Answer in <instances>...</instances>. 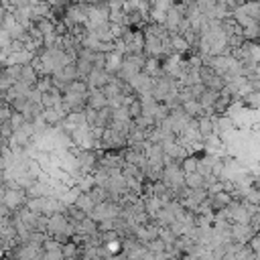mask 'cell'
Returning a JSON list of instances; mask_svg holds the SVG:
<instances>
[{
	"label": "cell",
	"instance_id": "cell-7",
	"mask_svg": "<svg viewBox=\"0 0 260 260\" xmlns=\"http://www.w3.org/2000/svg\"><path fill=\"white\" fill-rule=\"evenodd\" d=\"M43 120L49 124V126H59L65 116H67V108L65 106H57V108H43Z\"/></svg>",
	"mask_w": 260,
	"mask_h": 260
},
{
	"label": "cell",
	"instance_id": "cell-1",
	"mask_svg": "<svg viewBox=\"0 0 260 260\" xmlns=\"http://www.w3.org/2000/svg\"><path fill=\"white\" fill-rule=\"evenodd\" d=\"M144 59L146 55L144 53H126L122 57V63H120V69H118V77L128 81L132 75H136L138 71H142V65H144Z\"/></svg>",
	"mask_w": 260,
	"mask_h": 260
},
{
	"label": "cell",
	"instance_id": "cell-34",
	"mask_svg": "<svg viewBox=\"0 0 260 260\" xmlns=\"http://www.w3.org/2000/svg\"><path fill=\"white\" fill-rule=\"evenodd\" d=\"M77 2H89V0H77Z\"/></svg>",
	"mask_w": 260,
	"mask_h": 260
},
{
	"label": "cell",
	"instance_id": "cell-2",
	"mask_svg": "<svg viewBox=\"0 0 260 260\" xmlns=\"http://www.w3.org/2000/svg\"><path fill=\"white\" fill-rule=\"evenodd\" d=\"M160 181L169 187V189H179L181 185H185V171L181 167V160H169L162 167V175Z\"/></svg>",
	"mask_w": 260,
	"mask_h": 260
},
{
	"label": "cell",
	"instance_id": "cell-36",
	"mask_svg": "<svg viewBox=\"0 0 260 260\" xmlns=\"http://www.w3.org/2000/svg\"><path fill=\"white\" fill-rule=\"evenodd\" d=\"M0 124H2V120H0Z\"/></svg>",
	"mask_w": 260,
	"mask_h": 260
},
{
	"label": "cell",
	"instance_id": "cell-22",
	"mask_svg": "<svg viewBox=\"0 0 260 260\" xmlns=\"http://www.w3.org/2000/svg\"><path fill=\"white\" fill-rule=\"evenodd\" d=\"M203 181H205V175H201L199 171H193V173H185V185L189 189H197V187H203Z\"/></svg>",
	"mask_w": 260,
	"mask_h": 260
},
{
	"label": "cell",
	"instance_id": "cell-24",
	"mask_svg": "<svg viewBox=\"0 0 260 260\" xmlns=\"http://www.w3.org/2000/svg\"><path fill=\"white\" fill-rule=\"evenodd\" d=\"M203 85L205 87H209V89H215V91H221L223 89V85H225V79H223V75H219V73H213L207 81H203Z\"/></svg>",
	"mask_w": 260,
	"mask_h": 260
},
{
	"label": "cell",
	"instance_id": "cell-17",
	"mask_svg": "<svg viewBox=\"0 0 260 260\" xmlns=\"http://www.w3.org/2000/svg\"><path fill=\"white\" fill-rule=\"evenodd\" d=\"M171 45H173L175 53H179V55H185V53L191 51V45L185 41V37L183 35H177V32H171Z\"/></svg>",
	"mask_w": 260,
	"mask_h": 260
},
{
	"label": "cell",
	"instance_id": "cell-27",
	"mask_svg": "<svg viewBox=\"0 0 260 260\" xmlns=\"http://www.w3.org/2000/svg\"><path fill=\"white\" fill-rule=\"evenodd\" d=\"M230 102H232V98H230V95L219 93V95H217V100H215V104H213V114H225V110H228Z\"/></svg>",
	"mask_w": 260,
	"mask_h": 260
},
{
	"label": "cell",
	"instance_id": "cell-4",
	"mask_svg": "<svg viewBox=\"0 0 260 260\" xmlns=\"http://www.w3.org/2000/svg\"><path fill=\"white\" fill-rule=\"evenodd\" d=\"M189 120H191V118L183 112V108H175V110H171L169 116H167V122H169L171 130L175 132V136H179V134L183 132V128L189 124Z\"/></svg>",
	"mask_w": 260,
	"mask_h": 260
},
{
	"label": "cell",
	"instance_id": "cell-9",
	"mask_svg": "<svg viewBox=\"0 0 260 260\" xmlns=\"http://www.w3.org/2000/svg\"><path fill=\"white\" fill-rule=\"evenodd\" d=\"M254 228L250 223H232V240L234 242H242L248 244V240L254 236Z\"/></svg>",
	"mask_w": 260,
	"mask_h": 260
},
{
	"label": "cell",
	"instance_id": "cell-26",
	"mask_svg": "<svg viewBox=\"0 0 260 260\" xmlns=\"http://www.w3.org/2000/svg\"><path fill=\"white\" fill-rule=\"evenodd\" d=\"M165 18H167V10L156 8V6H150V8H148V22L165 24Z\"/></svg>",
	"mask_w": 260,
	"mask_h": 260
},
{
	"label": "cell",
	"instance_id": "cell-28",
	"mask_svg": "<svg viewBox=\"0 0 260 260\" xmlns=\"http://www.w3.org/2000/svg\"><path fill=\"white\" fill-rule=\"evenodd\" d=\"M197 160H199L197 154H187V156L181 160L183 171H185V173H193V171H197Z\"/></svg>",
	"mask_w": 260,
	"mask_h": 260
},
{
	"label": "cell",
	"instance_id": "cell-16",
	"mask_svg": "<svg viewBox=\"0 0 260 260\" xmlns=\"http://www.w3.org/2000/svg\"><path fill=\"white\" fill-rule=\"evenodd\" d=\"M18 79L26 81L28 85H35V81L39 79V71L35 69V65H32V63H24V65H20V73H18Z\"/></svg>",
	"mask_w": 260,
	"mask_h": 260
},
{
	"label": "cell",
	"instance_id": "cell-3",
	"mask_svg": "<svg viewBox=\"0 0 260 260\" xmlns=\"http://www.w3.org/2000/svg\"><path fill=\"white\" fill-rule=\"evenodd\" d=\"M2 201H4V205H6L10 211H16V209H20V207L26 205L28 195H26V191L20 189V187H6V189H4V195H2Z\"/></svg>",
	"mask_w": 260,
	"mask_h": 260
},
{
	"label": "cell",
	"instance_id": "cell-21",
	"mask_svg": "<svg viewBox=\"0 0 260 260\" xmlns=\"http://www.w3.org/2000/svg\"><path fill=\"white\" fill-rule=\"evenodd\" d=\"M242 6L254 22H260V0H246V2H242Z\"/></svg>",
	"mask_w": 260,
	"mask_h": 260
},
{
	"label": "cell",
	"instance_id": "cell-14",
	"mask_svg": "<svg viewBox=\"0 0 260 260\" xmlns=\"http://www.w3.org/2000/svg\"><path fill=\"white\" fill-rule=\"evenodd\" d=\"M181 108H183V112H185L189 118H199V116H203V114H205V108L199 104V100H197V98L185 100V102L181 104Z\"/></svg>",
	"mask_w": 260,
	"mask_h": 260
},
{
	"label": "cell",
	"instance_id": "cell-35",
	"mask_svg": "<svg viewBox=\"0 0 260 260\" xmlns=\"http://www.w3.org/2000/svg\"><path fill=\"white\" fill-rule=\"evenodd\" d=\"M242 2H246V0H242Z\"/></svg>",
	"mask_w": 260,
	"mask_h": 260
},
{
	"label": "cell",
	"instance_id": "cell-33",
	"mask_svg": "<svg viewBox=\"0 0 260 260\" xmlns=\"http://www.w3.org/2000/svg\"><path fill=\"white\" fill-rule=\"evenodd\" d=\"M177 0H150V6H156V8H162V10H169Z\"/></svg>",
	"mask_w": 260,
	"mask_h": 260
},
{
	"label": "cell",
	"instance_id": "cell-30",
	"mask_svg": "<svg viewBox=\"0 0 260 260\" xmlns=\"http://www.w3.org/2000/svg\"><path fill=\"white\" fill-rule=\"evenodd\" d=\"M35 87L41 91V93H45V91H49L51 87H53V81H51V75H39V79L35 81Z\"/></svg>",
	"mask_w": 260,
	"mask_h": 260
},
{
	"label": "cell",
	"instance_id": "cell-6",
	"mask_svg": "<svg viewBox=\"0 0 260 260\" xmlns=\"http://www.w3.org/2000/svg\"><path fill=\"white\" fill-rule=\"evenodd\" d=\"M110 77H112V73H108L104 67H95V65H93V69L89 71V75L85 77V81H87V87H89V89H93V87L102 89V87L110 81Z\"/></svg>",
	"mask_w": 260,
	"mask_h": 260
},
{
	"label": "cell",
	"instance_id": "cell-23",
	"mask_svg": "<svg viewBox=\"0 0 260 260\" xmlns=\"http://www.w3.org/2000/svg\"><path fill=\"white\" fill-rule=\"evenodd\" d=\"M112 120H114V122H128V120H132L128 106H118V108H112Z\"/></svg>",
	"mask_w": 260,
	"mask_h": 260
},
{
	"label": "cell",
	"instance_id": "cell-12",
	"mask_svg": "<svg viewBox=\"0 0 260 260\" xmlns=\"http://www.w3.org/2000/svg\"><path fill=\"white\" fill-rule=\"evenodd\" d=\"M98 232H100L98 221H95V219H91L89 215H85V217L77 223V230H75V234H79L81 238H85V236H93V234H98Z\"/></svg>",
	"mask_w": 260,
	"mask_h": 260
},
{
	"label": "cell",
	"instance_id": "cell-10",
	"mask_svg": "<svg viewBox=\"0 0 260 260\" xmlns=\"http://www.w3.org/2000/svg\"><path fill=\"white\" fill-rule=\"evenodd\" d=\"M41 104H43V108H57V106H63V91L53 85L49 91H45V93L41 95Z\"/></svg>",
	"mask_w": 260,
	"mask_h": 260
},
{
	"label": "cell",
	"instance_id": "cell-20",
	"mask_svg": "<svg viewBox=\"0 0 260 260\" xmlns=\"http://www.w3.org/2000/svg\"><path fill=\"white\" fill-rule=\"evenodd\" d=\"M61 250H63V258H79V244L69 238L61 244Z\"/></svg>",
	"mask_w": 260,
	"mask_h": 260
},
{
	"label": "cell",
	"instance_id": "cell-8",
	"mask_svg": "<svg viewBox=\"0 0 260 260\" xmlns=\"http://www.w3.org/2000/svg\"><path fill=\"white\" fill-rule=\"evenodd\" d=\"M122 57H124V53H120V51H116V49L106 51V53H104V69H106L108 73L116 75L118 69H120V63H122Z\"/></svg>",
	"mask_w": 260,
	"mask_h": 260
},
{
	"label": "cell",
	"instance_id": "cell-13",
	"mask_svg": "<svg viewBox=\"0 0 260 260\" xmlns=\"http://www.w3.org/2000/svg\"><path fill=\"white\" fill-rule=\"evenodd\" d=\"M87 106L93 108V110H100V108L108 106V98H106V93H104L102 89H98V87L89 89V91H87Z\"/></svg>",
	"mask_w": 260,
	"mask_h": 260
},
{
	"label": "cell",
	"instance_id": "cell-29",
	"mask_svg": "<svg viewBox=\"0 0 260 260\" xmlns=\"http://www.w3.org/2000/svg\"><path fill=\"white\" fill-rule=\"evenodd\" d=\"M87 193H89V197L93 199V203H100V201H106V199H108V191H106L104 187H100V185H93Z\"/></svg>",
	"mask_w": 260,
	"mask_h": 260
},
{
	"label": "cell",
	"instance_id": "cell-32",
	"mask_svg": "<svg viewBox=\"0 0 260 260\" xmlns=\"http://www.w3.org/2000/svg\"><path fill=\"white\" fill-rule=\"evenodd\" d=\"M128 110H130V116H132V118H136V116H140V114H142V106H140V100H138V95H136V98L130 102Z\"/></svg>",
	"mask_w": 260,
	"mask_h": 260
},
{
	"label": "cell",
	"instance_id": "cell-18",
	"mask_svg": "<svg viewBox=\"0 0 260 260\" xmlns=\"http://www.w3.org/2000/svg\"><path fill=\"white\" fill-rule=\"evenodd\" d=\"M110 122H112V108H110V106H104V108H100V110L95 112V122H93V126L106 128Z\"/></svg>",
	"mask_w": 260,
	"mask_h": 260
},
{
	"label": "cell",
	"instance_id": "cell-11",
	"mask_svg": "<svg viewBox=\"0 0 260 260\" xmlns=\"http://www.w3.org/2000/svg\"><path fill=\"white\" fill-rule=\"evenodd\" d=\"M142 71L150 77H158L162 75V59L160 57H146L144 59V65H142Z\"/></svg>",
	"mask_w": 260,
	"mask_h": 260
},
{
	"label": "cell",
	"instance_id": "cell-25",
	"mask_svg": "<svg viewBox=\"0 0 260 260\" xmlns=\"http://www.w3.org/2000/svg\"><path fill=\"white\" fill-rule=\"evenodd\" d=\"M242 37H244L246 41H256V39L260 37V22H252V24L244 26V28H242Z\"/></svg>",
	"mask_w": 260,
	"mask_h": 260
},
{
	"label": "cell",
	"instance_id": "cell-19",
	"mask_svg": "<svg viewBox=\"0 0 260 260\" xmlns=\"http://www.w3.org/2000/svg\"><path fill=\"white\" fill-rule=\"evenodd\" d=\"M73 205H75V207H79L81 211L89 213V211L93 209V205H95V203H93V199L89 197V193H87V191H81V193L77 195V199H75V203H73Z\"/></svg>",
	"mask_w": 260,
	"mask_h": 260
},
{
	"label": "cell",
	"instance_id": "cell-15",
	"mask_svg": "<svg viewBox=\"0 0 260 260\" xmlns=\"http://www.w3.org/2000/svg\"><path fill=\"white\" fill-rule=\"evenodd\" d=\"M207 201H209V205H211L213 211H219V209H223L232 201V195L228 191H217L213 195H207Z\"/></svg>",
	"mask_w": 260,
	"mask_h": 260
},
{
	"label": "cell",
	"instance_id": "cell-31",
	"mask_svg": "<svg viewBox=\"0 0 260 260\" xmlns=\"http://www.w3.org/2000/svg\"><path fill=\"white\" fill-rule=\"evenodd\" d=\"M248 246L254 250V258H258V260H260V230H258V232H254V236L248 240Z\"/></svg>",
	"mask_w": 260,
	"mask_h": 260
},
{
	"label": "cell",
	"instance_id": "cell-5",
	"mask_svg": "<svg viewBox=\"0 0 260 260\" xmlns=\"http://www.w3.org/2000/svg\"><path fill=\"white\" fill-rule=\"evenodd\" d=\"M152 81H154V77L146 75L144 71H138L136 75H132V77L128 79V85H130V87H132V91L138 95V93H146V91H150Z\"/></svg>",
	"mask_w": 260,
	"mask_h": 260
}]
</instances>
